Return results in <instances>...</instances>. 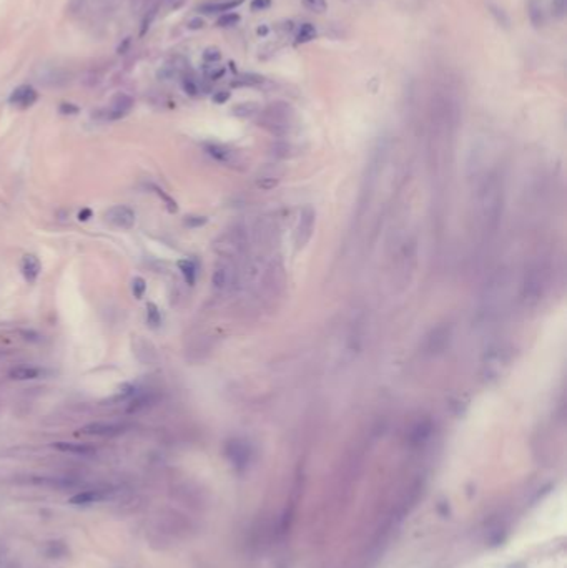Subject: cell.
I'll use <instances>...</instances> for the list:
<instances>
[{
    "label": "cell",
    "mask_w": 567,
    "mask_h": 568,
    "mask_svg": "<svg viewBox=\"0 0 567 568\" xmlns=\"http://www.w3.org/2000/svg\"><path fill=\"white\" fill-rule=\"evenodd\" d=\"M60 111L63 113V115H74V113L79 111V108H77L75 105H72V103H62L60 105Z\"/></svg>",
    "instance_id": "8d00e7d4"
},
{
    "label": "cell",
    "mask_w": 567,
    "mask_h": 568,
    "mask_svg": "<svg viewBox=\"0 0 567 568\" xmlns=\"http://www.w3.org/2000/svg\"><path fill=\"white\" fill-rule=\"evenodd\" d=\"M203 58H205V62H218L220 58H222V52L218 49H206L205 53H203Z\"/></svg>",
    "instance_id": "1f68e13d"
},
{
    "label": "cell",
    "mask_w": 567,
    "mask_h": 568,
    "mask_svg": "<svg viewBox=\"0 0 567 568\" xmlns=\"http://www.w3.org/2000/svg\"><path fill=\"white\" fill-rule=\"evenodd\" d=\"M547 278H549V269L544 262L537 261L534 264H530V268L526 273V278H524V284H522V294H524V299H526V302L539 301L541 296L544 294Z\"/></svg>",
    "instance_id": "277c9868"
},
{
    "label": "cell",
    "mask_w": 567,
    "mask_h": 568,
    "mask_svg": "<svg viewBox=\"0 0 567 568\" xmlns=\"http://www.w3.org/2000/svg\"><path fill=\"white\" fill-rule=\"evenodd\" d=\"M132 106H133V98L130 97V95L118 93L117 97L112 100L110 108H109V111H107V118L109 120H120L122 117H125L130 110H132Z\"/></svg>",
    "instance_id": "4fadbf2b"
},
{
    "label": "cell",
    "mask_w": 567,
    "mask_h": 568,
    "mask_svg": "<svg viewBox=\"0 0 567 568\" xmlns=\"http://www.w3.org/2000/svg\"><path fill=\"white\" fill-rule=\"evenodd\" d=\"M552 14L556 17H564L565 14V0H552Z\"/></svg>",
    "instance_id": "d6a6232c"
},
{
    "label": "cell",
    "mask_w": 567,
    "mask_h": 568,
    "mask_svg": "<svg viewBox=\"0 0 567 568\" xmlns=\"http://www.w3.org/2000/svg\"><path fill=\"white\" fill-rule=\"evenodd\" d=\"M160 319H162V316H160V311L157 308V304L148 302L147 304V321H148V324H150L152 327H157L160 324Z\"/></svg>",
    "instance_id": "484cf974"
},
{
    "label": "cell",
    "mask_w": 567,
    "mask_h": 568,
    "mask_svg": "<svg viewBox=\"0 0 567 568\" xmlns=\"http://www.w3.org/2000/svg\"><path fill=\"white\" fill-rule=\"evenodd\" d=\"M314 37H316V28L313 23H303L300 32H298L296 42L298 44H306V42L313 40Z\"/></svg>",
    "instance_id": "7402d4cb"
},
{
    "label": "cell",
    "mask_w": 567,
    "mask_h": 568,
    "mask_svg": "<svg viewBox=\"0 0 567 568\" xmlns=\"http://www.w3.org/2000/svg\"><path fill=\"white\" fill-rule=\"evenodd\" d=\"M285 268L281 264V261L273 259L270 262H266L263 273L260 276V292L263 294L265 299H276L281 296V292L285 289Z\"/></svg>",
    "instance_id": "3957f363"
},
{
    "label": "cell",
    "mask_w": 567,
    "mask_h": 568,
    "mask_svg": "<svg viewBox=\"0 0 567 568\" xmlns=\"http://www.w3.org/2000/svg\"><path fill=\"white\" fill-rule=\"evenodd\" d=\"M236 281H238L236 266L230 259H220L217 262V266H215V271L211 276L213 288L220 292L231 291L236 286Z\"/></svg>",
    "instance_id": "8992f818"
},
{
    "label": "cell",
    "mask_w": 567,
    "mask_h": 568,
    "mask_svg": "<svg viewBox=\"0 0 567 568\" xmlns=\"http://www.w3.org/2000/svg\"><path fill=\"white\" fill-rule=\"evenodd\" d=\"M529 17L534 27H541L544 23V9L541 0H530L529 2Z\"/></svg>",
    "instance_id": "ffe728a7"
},
{
    "label": "cell",
    "mask_w": 567,
    "mask_h": 568,
    "mask_svg": "<svg viewBox=\"0 0 567 568\" xmlns=\"http://www.w3.org/2000/svg\"><path fill=\"white\" fill-rule=\"evenodd\" d=\"M22 274L28 283H35L40 274V261L37 256L25 254L22 259Z\"/></svg>",
    "instance_id": "2e32d148"
},
{
    "label": "cell",
    "mask_w": 567,
    "mask_h": 568,
    "mask_svg": "<svg viewBox=\"0 0 567 568\" xmlns=\"http://www.w3.org/2000/svg\"><path fill=\"white\" fill-rule=\"evenodd\" d=\"M303 4L313 12H325L326 10V0H303Z\"/></svg>",
    "instance_id": "f546056e"
},
{
    "label": "cell",
    "mask_w": 567,
    "mask_h": 568,
    "mask_svg": "<svg viewBox=\"0 0 567 568\" xmlns=\"http://www.w3.org/2000/svg\"><path fill=\"white\" fill-rule=\"evenodd\" d=\"M152 188H153L155 193H157V195L160 196V198H162V200L165 201V205H166V208H168V211H170V213H176V209H178L176 203L173 201V200L170 198V196L166 195L165 191H163L162 188H160V186H155V184H152Z\"/></svg>",
    "instance_id": "4316f807"
},
{
    "label": "cell",
    "mask_w": 567,
    "mask_h": 568,
    "mask_svg": "<svg viewBox=\"0 0 567 568\" xmlns=\"http://www.w3.org/2000/svg\"><path fill=\"white\" fill-rule=\"evenodd\" d=\"M178 268H180V271L183 274L185 281H187L190 286H193L195 284V279H196V266H195V262L192 259H182V261H178Z\"/></svg>",
    "instance_id": "44dd1931"
},
{
    "label": "cell",
    "mask_w": 567,
    "mask_h": 568,
    "mask_svg": "<svg viewBox=\"0 0 567 568\" xmlns=\"http://www.w3.org/2000/svg\"><path fill=\"white\" fill-rule=\"evenodd\" d=\"M125 432V426L115 422H92L80 429L83 435H95V437H115Z\"/></svg>",
    "instance_id": "30bf717a"
},
{
    "label": "cell",
    "mask_w": 567,
    "mask_h": 568,
    "mask_svg": "<svg viewBox=\"0 0 567 568\" xmlns=\"http://www.w3.org/2000/svg\"><path fill=\"white\" fill-rule=\"evenodd\" d=\"M238 20H240V17H238L236 14H225L218 19V25L220 27H231V25H235Z\"/></svg>",
    "instance_id": "4dcf8cb0"
},
{
    "label": "cell",
    "mask_w": 567,
    "mask_h": 568,
    "mask_svg": "<svg viewBox=\"0 0 567 568\" xmlns=\"http://www.w3.org/2000/svg\"><path fill=\"white\" fill-rule=\"evenodd\" d=\"M135 211L132 208L125 206V205H117L112 206L109 211H105V221L110 223L115 228H122V230H130L133 228L135 224Z\"/></svg>",
    "instance_id": "ba28073f"
},
{
    "label": "cell",
    "mask_w": 567,
    "mask_h": 568,
    "mask_svg": "<svg viewBox=\"0 0 567 568\" xmlns=\"http://www.w3.org/2000/svg\"><path fill=\"white\" fill-rule=\"evenodd\" d=\"M266 32H268V28H266V27H260V28H258V33H260V35H265Z\"/></svg>",
    "instance_id": "b9f144b4"
},
{
    "label": "cell",
    "mask_w": 567,
    "mask_h": 568,
    "mask_svg": "<svg viewBox=\"0 0 567 568\" xmlns=\"http://www.w3.org/2000/svg\"><path fill=\"white\" fill-rule=\"evenodd\" d=\"M132 291H133V296H135L136 299H141L143 294H145V291H147V283H145V279L140 278V276H136V278L132 281Z\"/></svg>",
    "instance_id": "83f0119b"
},
{
    "label": "cell",
    "mask_w": 567,
    "mask_h": 568,
    "mask_svg": "<svg viewBox=\"0 0 567 568\" xmlns=\"http://www.w3.org/2000/svg\"><path fill=\"white\" fill-rule=\"evenodd\" d=\"M183 90L190 95V97H195V95H198V87H196V83L193 80H185L183 82Z\"/></svg>",
    "instance_id": "e575fe53"
},
{
    "label": "cell",
    "mask_w": 567,
    "mask_h": 568,
    "mask_svg": "<svg viewBox=\"0 0 567 568\" xmlns=\"http://www.w3.org/2000/svg\"><path fill=\"white\" fill-rule=\"evenodd\" d=\"M489 10H491V14L496 17L498 23H501L503 27H509V19H507V15L504 14L503 9H499L498 5H494V4H489Z\"/></svg>",
    "instance_id": "f1b7e54d"
},
{
    "label": "cell",
    "mask_w": 567,
    "mask_h": 568,
    "mask_svg": "<svg viewBox=\"0 0 567 568\" xmlns=\"http://www.w3.org/2000/svg\"><path fill=\"white\" fill-rule=\"evenodd\" d=\"M223 248L226 249V253L228 254H243L244 251L248 248V235L246 231L240 226H236L233 231H230L228 235L223 238Z\"/></svg>",
    "instance_id": "8fae6325"
},
{
    "label": "cell",
    "mask_w": 567,
    "mask_h": 568,
    "mask_svg": "<svg viewBox=\"0 0 567 568\" xmlns=\"http://www.w3.org/2000/svg\"><path fill=\"white\" fill-rule=\"evenodd\" d=\"M258 111V105L256 103H252V101H248V103H240L236 105L233 108V113L236 117H241V118H246V117H252L255 113Z\"/></svg>",
    "instance_id": "cb8c5ba5"
},
{
    "label": "cell",
    "mask_w": 567,
    "mask_h": 568,
    "mask_svg": "<svg viewBox=\"0 0 567 568\" xmlns=\"http://www.w3.org/2000/svg\"><path fill=\"white\" fill-rule=\"evenodd\" d=\"M290 106L285 103L271 105L265 115V127L270 128L273 133H285L290 128Z\"/></svg>",
    "instance_id": "52a82bcc"
},
{
    "label": "cell",
    "mask_w": 567,
    "mask_h": 568,
    "mask_svg": "<svg viewBox=\"0 0 567 568\" xmlns=\"http://www.w3.org/2000/svg\"><path fill=\"white\" fill-rule=\"evenodd\" d=\"M244 0H226V2H218V4H206L201 7V12L205 14H217V12H228L231 9L241 5Z\"/></svg>",
    "instance_id": "d6986e66"
},
{
    "label": "cell",
    "mask_w": 567,
    "mask_h": 568,
    "mask_svg": "<svg viewBox=\"0 0 567 568\" xmlns=\"http://www.w3.org/2000/svg\"><path fill=\"white\" fill-rule=\"evenodd\" d=\"M223 73H225V70H223V68H218L217 71H211L210 77H211L213 80H218L220 77H223Z\"/></svg>",
    "instance_id": "60d3db41"
},
{
    "label": "cell",
    "mask_w": 567,
    "mask_h": 568,
    "mask_svg": "<svg viewBox=\"0 0 567 568\" xmlns=\"http://www.w3.org/2000/svg\"><path fill=\"white\" fill-rule=\"evenodd\" d=\"M451 340V326H444L441 324L436 329H433L431 334L426 339V351L431 356H438L441 352H444L446 348L449 346Z\"/></svg>",
    "instance_id": "9c48e42d"
},
{
    "label": "cell",
    "mask_w": 567,
    "mask_h": 568,
    "mask_svg": "<svg viewBox=\"0 0 567 568\" xmlns=\"http://www.w3.org/2000/svg\"><path fill=\"white\" fill-rule=\"evenodd\" d=\"M314 224H316V211L311 206H304L300 211V216H298L296 226H295L293 241H295L296 249H303L309 243V239H311L313 231H314Z\"/></svg>",
    "instance_id": "5b68a950"
},
{
    "label": "cell",
    "mask_w": 567,
    "mask_h": 568,
    "mask_svg": "<svg viewBox=\"0 0 567 568\" xmlns=\"http://www.w3.org/2000/svg\"><path fill=\"white\" fill-rule=\"evenodd\" d=\"M205 148H206V153L210 155V157H213L217 161H220V163H231V161H233V158H235L233 152H231V149H228L226 146H223V145H215V143H208Z\"/></svg>",
    "instance_id": "ac0fdd59"
},
{
    "label": "cell",
    "mask_w": 567,
    "mask_h": 568,
    "mask_svg": "<svg viewBox=\"0 0 567 568\" xmlns=\"http://www.w3.org/2000/svg\"><path fill=\"white\" fill-rule=\"evenodd\" d=\"M45 370L40 367H27V366H19L15 369L10 370V379L14 381H32V379H39L40 375H44Z\"/></svg>",
    "instance_id": "e0dca14e"
},
{
    "label": "cell",
    "mask_w": 567,
    "mask_h": 568,
    "mask_svg": "<svg viewBox=\"0 0 567 568\" xmlns=\"http://www.w3.org/2000/svg\"><path fill=\"white\" fill-rule=\"evenodd\" d=\"M53 448L57 450L65 452V453H74V456H82V457H90L97 453V448L90 444H79V442H53L52 444Z\"/></svg>",
    "instance_id": "5bb4252c"
},
{
    "label": "cell",
    "mask_w": 567,
    "mask_h": 568,
    "mask_svg": "<svg viewBox=\"0 0 567 568\" xmlns=\"http://www.w3.org/2000/svg\"><path fill=\"white\" fill-rule=\"evenodd\" d=\"M109 497H110L109 488H88V490H83V492L75 494L74 497H70L68 504H72V505H92V504H98V502H103Z\"/></svg>",
    "instance_id": "7c38bea8"
},
{
    "label": "cell",
    "mask_w": 567,
    "mask_h": 568,
    "mask_svg": "<svg viewBox=\"0 0 567 568\" xmlns=\"http://www.w3.org/2000/svg\"><path fill=\"white\" fill-rule=\"evenodd\" d=\"M90 216H92V211H90V209H83V211H80V214H79V219H80V221H87Z\"/></svg>",
    "instance_id": "ab89813d"
},
{
    "label": "cell",
    "mask_w": 567,
    "mask_h": 568,
    "mask_svg": "<svg viewBox=\"0 0 567 568\" xmlns=\"http://www.w3.org/2000/svg\"><path fill=\"white\" fill-rule=\"evenodd\" d=\"M503 179H501L498 173H489V175L482 178L476 193L477 223H479L481 231L486 236L496 233L501 221V214H503Z\"/></svg>",
    "instance_id": "6da1fadb"
},
{
    "label": "cell",
    "mask_w": 567,
    "mask_h": 568,
    "mask_svg": "<svg viewBox=\"0 0 567 568\" xmlns=\"http://www.w3.org/2000/svg\"><path fill=\"white\" fill-rule=\"evenodd\" d=\"M135 394V387L132 384H123L120 389H118V392L115 394L113 397H110L107 402H120V400H125L128 397H132Z\"/></svg>",
    "instance_id": "d4e9b609"
},
{
    "label": "cell",
    "mask_w": 567,
    "mask_h": 568,
    "mask_svg": "<svg viewBox=\"0 0 567 568\" xmlns=\"http://www.w3.org/2000/svg\"><path fill=\"white\" fill-rule=\"evenodd\" d=\"M230 98V92H218V93H215V97H213V101L215 103H225L226 100Z\"/></svg>",
    "instance_id": "74e56055"
},
{
    "label": "cell",
    "mask_w": 567,
    "mask_h": 568,
    "mask_svg": "<svg viewBox=\"0 0 567 568\" xmlns=\"http://www.w3.org/2000/svg\"><path fill=\"white\" fill-rule=\"evenodd\" d=\"M203 25H205V23H203L201 19H193V20H190L188 28H192V30H198V28H201Z\"/></svg>",
    "instance_id": "f35d334b"
},
{
    "label": "cell",
    "mask_w": 567,
    "mask_h": 568,
    "mask_svg": "<svg viewBox=\"0 0 567 568\" xmlns=\"http://www.w3.org/2000/svg\"><path fill=\"white\" fill-rule=\"evenodd\" d=\"M205 223H206L205 216H187V219H185V224L190 226V228H198V226H203Z\"/></svg>",
    "instance_id": "836d02e7"
},
{
    "label": "cell",
    "mask_w": 567,
    "mask_h": 568,
    "mask_svg": "<svg viewBox=\"0 0 567 568\" xmlns=\"http://www.w3.org/2000/svg\"><path fill=\"white\" fill-rule=\"evenodd\" d=\"M261 82H263V77L250 73V75L238 77V79H235L233 82H231V85L233 87H252V85H258V83H261Z\"/></svg>",
    "instance_id": "603a6c76"
},
{
    "label": "cell",
    "mask_w": 567,
    "mask_h": 568,
    "mask_svg": "<svg viewBox=\"0 0 567 568\" xmlns=\"http://www.w3.org/2000/svg\"><path fill=\"white\" fill-rule=\"evenodd\" d=\"M271 0H253L252 2V10L258 12V10H266L270 9Z\"/></svg>",
    "instance_id": "d590c367"
},
{
    "label": "cell",
    "mask_w": 567,
    "mask_h": 568,
    "mask_svg": "<svg viewBox=\"0 0 567 568\" xmlns=\"http://www.w3.org/2000/svg\"><path fill=\"white\" fill-rule=\"evenodd\" d=\"M35 100H37V92L28 85H22L19 88H15L9 98L12 105H19L22 108H27V106L33 105Z\"/></svg>",
    "instance_id": "9a60e30c"
},
{
    "label": "cell",
    "mask_w": 567,
    "mask_h": 568,
    "mask_svg": "<svg viewBox=\"0 0 567 568\" xmlns=\"http://www.w3.org/2000/svg\"><path fill=\"white\" fill-rule=\"evenodd\" d=\"M507 292H509V273H507L506 269H499L486 284L484 297H482V309H481L482 318L486 321L498 318L506 304Z\"/></svg>",
    "instance_id": "7a4b0ae2"
}]
</instances>
